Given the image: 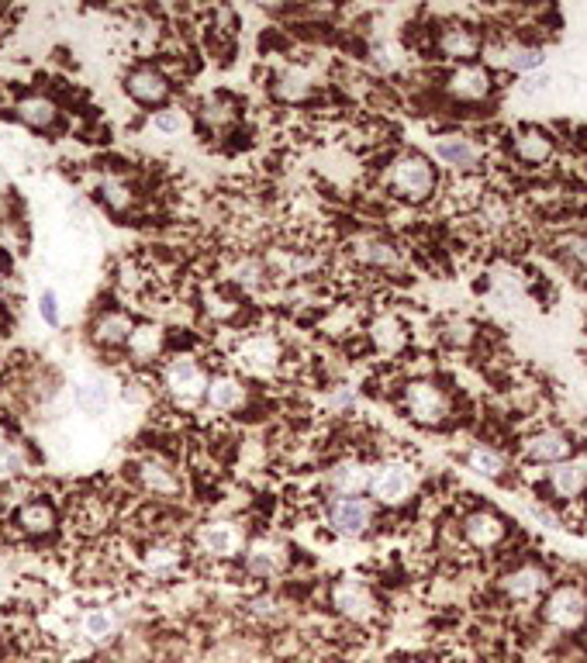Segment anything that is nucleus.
<instances>
[{
	"label": "nucleus",
	"instance_id": "obj_1",
	"mask_svg": "<svg viewBox=\"0 0 587 663\" xmlns=\"http://www.w3.org/2000/svg\"><path fill=\"white\" fill-rule=\"evenodd\" d=\"M387 184L408 204H422L425 197L436 194V166H432L429 156L415 149L398 152L387 166Z\"/></svg>",
	"mask_w": 587,
	"mask_h": 663
},
{
	"label": "nucleus",
	"instance_id": "obj_2",
	"mask_svg": "<svg viewBox=\"0 0 587 663\" xmlns=\"http://www.w3.org/2000/svg\"><path fill=\"white\" fill-rule=\"evenodd\" d=\"M404 411L418 425H442L449 415V394L436 380H411L404 387Z\"/></svg>",
	"mask_w": 587,
	"mask_h": 663
},
{
	"label": "nucleus",
	"instance_id": "obj_3",
	"mask_svg": "<svg viewBox=\"0 0 587 663\" xmlns=\"http://www.w3.org/2000/svg\"><path fill=\"white\" fill-rule=\"evenodd\" d=\"M332 608L349 622H373L377 619V594L360 577H339L332 588Z\"/></svg>",
	"mask_w": 587,
	"mask_h": 663
},
{
	"label": "nucleus",
	"instance_id": "obj_4",
	"mask_svg": "<svg viewBox=\"0 0 587 663\" xmlns=\"http://www.w3.org/2000/svg\"><path fill=\"white\" fill-rule=\"evenodd\" d=\"M543 615L553 629L574 632L587 622V594L577 588V584H560V588L550 591L543 605Z\"/></svg>",
	"mask_w": 587,
	"mask_h": 663
},
{
	"label": "nucleus",
	"instance_id": "obj_5",
	"mask_svg": "<svg viewBox=\"0 0 587 663\" xmlns=\"http://www.w3.org/2000/svg\"><path fill=\"white\" fill-rule=\"evenodd\" d=\"M418 487V474L404 463H384L370 474V494L380 501V505H404V501L415 494Z\"/></svg>",
	"mask_w": 587,
	"mask_h": 663
},
{
	"label": "nucleus",
	"instance_id": "obj_6",
	"mask_svg": "<svg viewBox=\"0 0 587 663\" xmlns=\"http://www.w3.org/2000/svg\"><path fill=\"white\" fill-rule=\"evenodd\" d=\"M373 525V501L363 494L353 498H332L329 501V529L342 539H360Z\"/></svg>",
	"mask_w": 587,
	"mask_h": 663
},
{
	"label": "nucleus",
	"instance_id": "obj_7",
	"mask_svg": "<svg viewBox=\"0 0 587 663\" xmlns=\"http://www.w3.org/2000/svg\"><path fill=\"white\" fill-rule=\"evenodd\" d=\"M208 373L201 370V363H194L190 356H180L166 367V391L173 394L177 405H197L208 394Z\"/></svg>",
	"mask_w": 587,
	"mask_h": 663
},
{
	"label": "nucleus",
	"instance_id": "obj_8",
	"mask_svg": "<svg viewBox=\"0 0 587 663\" xmlns=\"http://www.w3.org/2000/svg\"><path fill=\"white\" fill-rule=\"evenodd\" d=\"M491 90H494L491 70H484V66H477V63L456 66V70L446 76V94L453 97V101L480 104V101L491 97Z\"/></svg>",
	"mask_w": 587,
	"mask_h": 663
},
{
	"label": "nucleus",
	"instance_id": "obj_9",
	"mask_svg": "<svg viewBox=\"0 0 587 663\" xmlns=\"http://www.w3.org/2000/svg\"><path fill=\"white\" fill-rule=\"evenodd\" d=\"M505 536H508V522L498 512H491V508H477V512L463 518V539L474 550H494V546L505 543Z\"/></svg>",
	"mask_w": 587,
	"mask_h": 663
},
{
	"label": "nucleus",
	"instance_id": "obj_10",
	"mask_svg": "<svg viewBox=\"0 0 587 663\" xmlns=\"http://www.w3.org/2000/svg\"><path fill=\"white\" fill-rule=\"evenodd\" d=\"M125 94L132 101L146 104V108H159V104L170 101V80L156 66H135L125 76Z\"/></svg>",
	"mask_w": 587,
	"mask_h": 663
},
{
	"label": "nucleus",
	"instance_id": "obj_11",
	"mask_svg": "<svg viewBox=\"0 0 587 663\" xmlns=\"http://www.w3.org/2000/svg\"><path fill=\"white\" fill-rule=\"evenodd\" d=\"M246 570L253 577H277L287 570V563H291V550H287L280 539H253V543L246 546Z\"/></svg>",
	"mask_w": 587,
	"mask_h": 663
},
{
	"label": "nucleus",
	"instance_id": "obj_12",
	"mask_svg": "<svg viewBox=\"0 0 587 663\" xmlns=\"http://www.w3.org/2000/svg\"><path fill=\"white\" fill-rule=\"evenodd\" d=\"M197 543H201L204 553L218 556V560H232V556L246 553V536L232 522H208L197 536Z\"/></svg>",
	"mask_w": 587,
	"mask_h": 663
},
{
	"label": "nucleus",
	"instance_id": "obj_13",
	"mask_svg": "<svg viewBox=\"0 0 587 663\" xmlns=\"http://www.w3.org/2000/svg\"><path fill=\"white\" fill-rule=\"evenodd\" d=\"M574 453V439L563 429H539L525 439V456L532 463H567V456Z\"/></svg>",
	"mask_w": 587,
	"mask_h": 663
},
{
	"label": "nucleus",
	"instance_id": "obj_14",
	"mask_svg": "<svg viewBox=\"0 0 587 663\" xmlns=\"http://www.w3.org/2000/svg\"><path fill=\"white\" fill-rule=\"evenodd\" d=\"M480 49H484V38H480L474 25H449L439 32V52L446 59H456L460 66L474 63Z\"/></svg>",
	"mask_w": 587,
	"mask_h": 663
},
{
	"label": "nucleus",
	"instance_id": "obj_15",
	"mask_svg": "<svg viewBox=\"0 0 587 663\" xmlns=\"http://www.w3.org/2000/svg\"><path fill=\"white\" fill-rule=\"evenodd\" d=\"M550 588V574L539 563H518L512 574L501 577V591L512 601H532Z\"/></svg>",
	"mask_w": 587,
	"mask_h": 663
},
{
	"label": "nucleus",
	"instance_id": "obj_16",
	"mask_svg": "<svg viewBox=\"0 0 587 663\" xmlns=\"http://www.w3.org/2000/svg\"><path fill=\"white\" fill-rule=\"evenodd\" d=\"M491 63L494 66H505L512 73H536L539 66L546 63V52L539 45H525V42H508V45H494L491 49Z\"/></svg>",
	"mask_w": 587,
	"mask_h": 663
},
{
	"label": "nucleus",
	"instance_id": "obj_17",
	"mask_svg": "<svg viewBox=\"0 0 587 663\" xmlns=\"http://www.w3.org/2000/svg\"><path fill=\"white\" fill-rule=\"evenodd\" d=\"M553 152H556V139H553V132H546V128L525 125L515 132V156L522 159V163L543 166L553 159Z\"/></svg>",
	"mask_w": 587,
	"mask_h": 663
},
{
	"label": "nucleus",
	"instance_id": "obj_18",
	"mask_svg": "<svg viewBox=\"0 0 587 663\" xmlns=\"http://www.w3.org/2000/svg\"><path fill=\"white\" fill-rule=\"evenodd\" d=\"M480 146L474 139H467V135H442L436 142V159H442L446 166H453V170L467 173V170H477L480 163Z\"/></svg>",
	"mask_w": 587,
	"mask_h": 663
},
{
	"label": "nucleus",
	"instance_id": "obj_19",
	"mask_svg": "<svg viewBox=\"0 0 587 663\" xmlns=\"http://www.w3.org/2000/svg\"><path fill=\"white\" fill-rule=\"evenodd\" d=\"M132 332H135V322L125 315V311H104V315L94 322V329H90V339L104 349H118V346H128Z\"/></svg>",
	"mask_w": 587,
	"mask_h": 663
},
{
	"label": "nucleus",
	"instance_id": "obj_20",
	"mask_svg": "<svg viewBox=\"0 0 587 663\" xmlns=\"http://www.w3.org/2000/svg\"><path fill=\"white\" fill-rule=\"evenodd\" d=\"M239 360L242 367L253 373H270L280 363V342L273 335H253V339L242 342Z\"/></svg>",
	"mask_w": 587,
	"mask_h": 663
},
{
	"label": "nucleus",
	"instance_id": "obj_21",
	"mask_svg": "<svg viewBox=\"0 0 587 663\" xmlns=\"http://www.w3.org/2000/svg\"><path fill=\"white\" fill-rule=\"evenodd\" d=\"M370 467H363V463L349 460V463H339V467L329 470V487L335 498H353V494H363L370 491Z\"/></svg>",
	"mask_w": 587,
	"mask_h": 663
},
{
	"label": "nucleus",
	"instance_id": "obj_22",
	"mask_svg": "<svg viewBox=\"0 0 587 663\" xmlns=\"http://www.w3.org/2000/svg\"><path fill=\"white\" fill-rule=\"evenodd\" d=\"M546 484L560 501H574L587 491V467L584 463H556Z\"/></svg>",
	"mask_w": 587,
	"mask_h": 663
},
{
	"label": "nucleus",
	"instance_id": "obj_23",
	"mask_svg": "<svg viewBox=\"0 0 587 663\" xmlns=\"http://www.w3.org/2000/svg\"><path fill=\"white\" fill-rule=\"evenodd\" d=\"M204 401H208V405L215 408V411H239L242 405H246V387H242L239 377H228V373H221V377H211Z\"/></svg>",
	"mask_w": 587,
	"mask_h": 663
},
{
	"label": "nucleus",
	"instance_id": "obj_24",
	"mask_svg": "<svg viewBox=\"0 0 587 663\" xmlns=\"http://www.w3.org/2000/svg\"><path fill=\"white\" fill-rule=\"evenodd\" d=\"M14 522H18V529L25 532V536H49V532L56 529L59 515L49 501H28V505L18 508Z\"/></svg>",
	"mask_w": 587,
	"mask_h": 663
},
{
	"label": "nucleus",
	"instance_id": "obj_25",
	"mask_svg": "<svg viewBox=\"0 0 587 663\" xmlns=\"http://www.w3.org/2000/svg\"><path fill=\"white\" fill-rule=\"evenodd\" d=\"M139 480H142V487H146L149 494H156V498H177L180 494V477L159 460H142L139 463Z\"/></svg>",
	"mask_w": 587,
	"mask_h": 663
},
{
	"label": "nucleus",
	"instance_id": "obj_26",
	"mask_svg": "<svg viewBox=\"0 0 587 663\" xmlns=\"http://www.w3.org/2000/svg\"><path fill=\"white\" fill-rule=\"evenodd\" d=\"M118 629H121V615L111 612V608H87L80 615V632L90 643H108V639L118 636Z\"/></svg>",
	"mask_w": 587,
	"mask_h": 663
},
{
	"label": "nucleus",
	"instance_id": "obj_27",
	"mask_svg": "<svg viewBox=\"0 0 587 663\" xmlns=\"http://www.w3.org/2000/svg\"><path fill=\"white\" fill-rule=\"evenodd\" d=\"M73 405L83 415H104L111 408V387L104 380H80L73 387Z\"/></svg>",
	"mask_w": 587,
	"mask_h": 663
},
{
	"label": "nucleus",
	"instance_id": "obj_28",
	"mask_svg": "<svg viewBox=\"0 0 587 663\" xmlns=\"http://www.w3.org/2000/svg\"><path fill=\"white\" fill-rule=\"evenodd\" d=\"M273 94L280 97V101L287 104H304L311 97V80L308 73L294 70V66H287V70H280L273 76Z\"/></svg>",
	"mask_w": 587,
	"mask_h": 663
},
{
	"label": "nucleus",
	"instance_id": "obj_29",
	"mask_svg": "<svg viewBox=\"0 0 587 663\" xmlns=\"http://www.w3.org/2000/svg\"><path fill=\"white\" fill-rule=\"evenodd\" d=\"M467 463H470V470H477L480 477H491V480H501L508 474V456L501 453V449L487 446V442H480V446L470 449Z\"/></svg>",
	"mask_w": 587,
	"mask_h": 663
},
{
	"label": "nucleus",
	"instance_id": "obj_30",
	"mask_svg": "<svg viewBox=\"0 0 587 663\" xmlns=\"http://www.w3.org/2000/svg\"><path fill=\"white\" fill-rule=\"evenodd\" d=\"M18 118L25 125L38 128V132H45V128H52L59 121V108L49 97H25V101H18Z\"/></svg>",
	"mask_w": 587,
	"mask_h": 663
},
{
	"label": "nucleus",
	"instance_id": "obj_31",
	"mask_svg": "<svg viewBox=\"0 0 587 663\" xmlns=\"http://www.w3.org/2000/svg\"><path fill=\"white\" fill-rule=\"evenodd\" d=\"M159 349H163V329L152 322L135 325L132 339H128V353H132L135 360H156Z\"/></svg>",
	"mask_w": 587,
	"mask_h": 663
},
{
	"label": "nucleus",
	"instance_id": "obj_32",
	"mask_svg": "<svg viewBox=\"0 0 587 663\" xmlns=\"http://www.w3.org/2000/svg\"><path fill=\"white\" fill-rule=\"evenodd\" d=\"M180 560H184V550H180V546H173V543H156V546H149L146 556H142L146 570H149V574H156V577L173 574V570L180 567Z\"/></svg>",
	"mask_w": 587,
	"mask_h": 663
},
{
	"label": "nucleus",
	"instance_id": "obj_33",
	"mask_svg": "<svg viewBox=\"0 0 587 663\" xmlns=\"http://www.w3.org/2000/svg\"><path fill=\"white\" fill-rule=\"evenodd\" d=\"M356 256H360L367 266H377V270H391V266L401 263L398 249L387 246V242H380V239H363L360 246H356Z\"/></svg>",
	"mask_w": 587,
	"mask_h": 663
},
{
	"label": "nucleus",
	"instance_id": "obj_34",
	"mask_svg": "<svg viewBox=\"0 0 587 663\" xmlns=\"http://www.w3.org/2000/svg\"><path fill=\"white\" fill-rule=\"evenodd\" d=\"M97 194H101V201L108 204L111 211H125L128 204H132V187H128L121 177H101Z\"/></svg>",
	"mask_w": 587,
	"mask_h": 663
},
{
	"label": "nucleus",
	"instance_id": "obj_35",
	"mask_svg": "<svg viewBox=\"0 0 587 663\" xmlns=\"http://www.w3.org/2000/svg\"><path fill=\"white\" fill-rule=\"evenodd\" d=\"M38 318H42L45 325H52V329L63 325V304H59V294L52 291V287H45V291L38 294Z\"/></svg>",
	"mask_w": 587,
	"mask_h": 663
},
{
	"label": "nucleus",
	"instance_id": "obj_36",
	"mask_svg": "<svg viewBox=\"0 0 587 663\" xmlns=\"http://www.w3.org/2000/svg\"><path fill=\"white\" fill-rule=\"evenodd\" d=\"M235 280H239L242 287H263L266 284V266L259 263V259H242V263L235 266Z\"/></svg>",
	"mask_w": 587,
	"mask_h": 663
},
{
	"label": "nucleus",
	"instance_id": "obj_37",
	"mask_svg": "<svg viewBox=\"0 0 587 663\" xmlns=\"http://www.w3.org/2000/svg\"><path fill=\"white\" fill-rule=\"evenodd\" d=\"M373 339H377L384 349H398L401 342H404L401 322H398V318H384V322H377V329H373Z\"/></svg>",
	"mask_w": 587,
	"mask_h": 663
},
{
	"label": "nucleus",
	"instance_id": "obj_38",
	"mask_svg": "<svg viewBox=\"0 0 587 663\" xmlns=\"http://www.w3.org/2000/svg\"><path fill=\"white\" fill-rule=\"evenodd\" d=\"M152 128H156V132H163V135H177V132H184V114H180L177 108H163V111H156V114H152Z\"/></svg>",
	"mask_w": 587,
	"mask_h": 663
},
{
	"label": "nucleus",
	"instance_id": "obj_39",
	"mask_svg": "<svg viewBox=\"0 0 587 663\" xmlns=\"http://www.w3.org/2000/svg\"><path fill=\"white\" fill-rule=\"evenodd\" d=\"M442 339H446L449 346H470V342H474V325L463 322V318H453V322H446V329H442Z\"/></svg>",
	"mask_w": 587,
	"mask_h": 663
},
{
	"label": "nucleus",
	"instance_id": "obj_40",
	"mask_svg": "<svg viewBox=\"0 0 587 663\" xmlns=\"http://www.w3.org/2000/svg\"><path fill=\"white\" fill-rule=\"evenodd\" d=\"M560 249L567 253L574 263H581V266H587V235H581V232H570V235H563L560 239Z\"/></svg>",
	"mask_w": 587,
	"mask_h": 663
},
{
	"label": "nucleus",
	"instance_id": "obj_41",
	"mask_svg": "<svg viewBox=\"0 0 587 663\" xmlns=\"http://www.w3.org/2000/svg\"><path fill=\"white\" fill-rule=\"evenodd\" d=\"M18 467H21L18 449H14L11 442L0 439V474H18Z\"/></svg>",
	"mask_w": 587,
	"mask_h": 663
},
{
	"label": "nucleus",
	"instance_id": "obj_42",
	"mask_svg": "<svg viewBox=\"0 0 587 663\" xmlns=\"http://www.w3.org/2000/svg\"><path fill=\"white\" fill-rule=\"evenodd\" d=\"M546 87H550V73H529L518 90H522V94H539V90H546Z\"/></svg>",
	"mask_w": 587,
	"mask_h": 663
},
{
	"label": "nucleus",
	"instance_id": "obj_43",
	"mask_svg": "<svg viewBox=\"0 0 587 663\" xmlns=\"http://www.w3.org/2000/svg\"><path fill=\"white\" fill-rule=\"evenodd\" d=\"M204 118L218 125V121H232V114H228V108H221L218 101H208V104H204Z\"/></svg>",
	"mask_w": 587,
	"mask_h": 663
}]
</instances>
